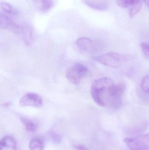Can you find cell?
Instances as JSON below:
<instances>
[{"label": "cell", "instance_id": "6da1fadb", "mask_svg": "<svg viewBox=\"0 0 149 150\" xmlns=\"http://www.w3.org/2000/svg\"><path fill=\"white\" fill-rule=\"evenodd\" d=\"M114 83L112 79L108 78L99 79L93 82L91 94L94 100L99 105L107 107L110 88Z\"/></svg>", "mask_w": 149, "mask_h": 150}, {"label": "cell", "instance_id": "7a4b0ae2", "mask_svg": "<svg viewBox=\"0 0 149 150\" xmlns=\"http://www.w3.org/2000/svg\"><path fill=\"white\" fill-rule=\"evenodd\" d=\"M94 60L100 64L113 68H118L130 59L126 54L115 52H109L94 58Z\"/></svg>", "mask_w": 149, "mask_h": 150}, {"label": "cell", "instance_id": "3957f363", "mask_svg": "<svg viewBox=\"0 0 149 150\" xmlns=\"http://www.w3.org/2000/svg\"><path fill=\"white\" fill-rule=\"evenodd\" d=\"M126 90L124 84H114L110 89L109 100L108 107L113 109H118L121 106L122 97Z\"/></svg>", "mask_w": 149, "mask_h": 150}, {"label": "cell", "instance_id": "277c9868", "mask_svg": "<svg viewBox=\"0 0 149 150\" xmlns=\"http://www.w3.org/2000/svg\"><path fill=\"white\" fill-rule=\"evenodd\" d=\"M88 71L87 68L80 63L74 64L67 69L66 73V78L73 84L78 85Z\"/></svg>", "mask_w": 149, "mask_h": 150}, {"label": "cell", "instance_id": "5b68a950", "mask_svg": "<svg viewBox=\"0 0 149 150\" xmlns=\"http://www.w3.org/2000/svg\"><path fill=\"white\" fill-rule=\"evenodd\" d=\"M123 142L131 150H142L149 149V133L132 138H125Z\"/></svg>", "mask_w": 149, "mask_h": 150}, {"label": "cell", "instance_id": "8992f818", "mask_svg": "<svg viewBox=\"0 0 149 150\" xmlns=\"http://www.w3.org/2000/svg\"><path fill=\"white\" fill-rule=\"evenodd\" d=\"M0 27L13 33L22 34V26L17 24L8 16L1 12L0 14Z\"/></svg>", "mask_w": 149, "mask_h": 150}, {"label": "cell", "instance_id": "52a82bcc", "mask_svg": "<svg viewBox=\"0 0 149 150\" xmlns=\"http://www.w3.org/2000/svg\"><path fill=\"white\" fill-rule=\"evenodd\" d=\"M43 102V98L40 95L34 93L29 92L21 98L19 104L21 106L38 108L41 107Z\"/></svg>", "mask_w": 149, "mask_h": 150}, {"label": "cell", "instance_id": "ba28073f", "mask_svg": "<svg viewBox=\"0 0 149 150\" xmlns=\"http://www.w3.org/2000/svg\"><path fill=\"white\" fill-rule=\"evenodd\" d=\"M149 126V122L144 121L129 128L127 129V134L133 137L141 135L142 133L148 128Z\"/></svg>", "mask_w": 149, "mask_h": 150}, {"label": "cell", "instance_id": "9c48e42d", "mask_svg": "<svg viewBox=\"0 0 149 150\" xmlns=\"http://www.w3.org/2000/svg\"><path fill=\"white\" fill-rule=\"evenodd\" d=\"M0 150H17L15 139L9 136L3 137L0 142Z\"/></svg>", "mask_w": 149, "mask_h": 150}, {"label": "cell", "instance_id": "30bf717a", "mask_svg": "<svg viewBox=\"0 0 149 150\" xmlns=\"http://www.w3.org/2000/svg\"><path fill=\"white\" fill-rule=\"evenodd\" d=\"M22 34L23 40L27 45H31L33 39V30L29 25H23Z\"/></svg>", "mask_w": 149, "mask_h": 150}, {"label": "cell", "instance_id": "8fae6325", "mask_svg": "<svg viewBox=\"0 0 149 150\" xmlns=\"http://www.w3.org/2000/svg\"><path fill=\"white\" fill-rule=\"evenodd\" d=\"M33 1L38 9L44 13L49 11L53 5L52 0H33Z\"/></svg>", "mask_w": 149, "mask_h": 150}, {"label": "cell", "instance_id": "7c38bea8", "mask_svg": "<svg viewBox=\"0 0 149 150\" xmlns=\"http://www.w3.org/2000/svg\"><path fill=\"white\" fill-rule=\"evenodd\" d=\"M85 3L87 6L98 11H106L108 8L107 4L103 2L96 1L92 0H85Z\"/></svg>", "mask_w": 149, "mask_h": 150}, {"label": "cell", "instance_id": "4fadbf2b", "mask_svg": "<svg viewBox=\"0 0 149 150\" xmlns=\"http://www.w3.org/2000/svg\"><path fill=\"white\" fill-rule=\"evenodd\" d=\"M76 44L78 47L82 50H86L89 49L93 45V42L89 38L83 37L77 40Z\"/></svg>", "mask_w": 149, "mask_h": 150}, {"label": "cell", "instance_id": "5bb4252c", "mask_svg": "<svg viewBox=\"0 0 149 150\" xmlns=\"http://www.w3.org/2000/svg\"><path fill=\"white\" fill-rule=\"evenodd\" d=\"M1 9L3 11V13H4L8 16H16L18 14V11L14 7H12L9 4L7 3L1 2Z\"/></svg>", "mask_w": 149, "mask_h": 150}, {"label": "cell", "instance_id": "9a60e30c", "mask_svg": "<svg viewBox=\"0 0 149 150\" xmlns=\"http://www.w3.org/2000/svg\"><path fill=\"white\" fill-rule=\"evenodd\" d=\"M20 120L27 131L32 133L36 130V125L31 120L25 117H21Z\"/></svg>", "mask_w": 149, "mask_h": 150}, {"label": "cell", "instance_id": "2e32d148", "mask_svg": "<svg viewBox=\"0 0 149 150\" xmlns=\"http://www.w3.org/2000/svg\"><path fill=\"white\" fill-rule=\"evenodd\" d=\"M30 150H43L44 144L41 139L35 138L31 140L29 144Z\"/></svg>", "mask_w": 149, "mask_h": 150}, {"label": "cell", "instance_id": "e0dca14e", "mask_svg": "<svg viewBox=\"0 0 149 150\" xmlns=\"http://www.w3.org/2000/svg\"><path fill=\"white\" fill-rule=\"evenodd\" d=\"M140 2V0H116V4L119 7L126 8Z\"/></svg>", "mask_w": 149, "mask_h": 150}, {"label": "cell", "instance_id": "ac0fdd59", "mask_svg": "<svg viewBox=\"0 0 149 150\" xmlns=\"http://www.w3.org/2000/svg\"><path fill=\"white\" fill-rule=\"evenodd\" d=\"M142 8V3L141 2H139L136 4L132 5L129 7V14L130 18H133L141 10Z\"/></svg>", "mask_w": 149, "mask_h": 150}, {"label": "cell", "instance_id": "d6986e66", "mask_svg": "<svg viewBox=\"0 0 149 150\" xmlns=\"http://www.w3.org/2000/svg\"><path fill=\"white\" fill-rule=\"evenodd\" d=\"M141 87L144 92L149 93V74L144 76L142 80Z\"/></svg>", "mask_w": 149, "mask_h": 150}, {"label": "cell", "instance_id": "ffe728a7", "mask_svg": "<svg viewBox=\"0 0 149 150\" xmlns=\"http://www.w3.org/2000/svg\"><path fill=\"white\" fill-rule=\"evenodd\" d=\"M49 136L51 140L56 144H59L61 142V137L60 135L58 134L53 131H51L49 132Z\"/></svg>", "mask_w": 149, "mask_h": 150}, {"label": "cell", "instance_id": "44dd1931", "mask_svg": "<svg viewBox=\"0 0 149 150\" xmlns=\"http://www.w3.org/2000/svg\"><path fill=\"white\" fill-rule=\"evenodd\" d=\"M141 47L144 55L149 58V44L143 42L141 44Z\"/></svg>", "mask_w": 149, "mask_h": 150}, {"label": "cell", "instance_id": "7402d4cb", "mask_svg": "<svg viewBox=\"0 0 149 150\" xmlns=\"http://www.w3.org/2000/svg\"><path fill=\"white\" fill-rule=\"evenodd\" d=\"M76 150H90L87 147L83 144H78L75 146Z\"/></svg>", "mask_w": 149, "mask_h": 150}, {"label": "cell", "instance_id": "603a6c76", "mask_svg": "<svg viewBox=\"0 0 149 150\" xmlns=\"http://www.w3.org/2000/svg\"><path fill=\"white\" fill-rule=\"evenodd\" d=\"M144 3L149 8V0H143Z\"/></svg>", "mask_w": 149, "mask_h": 150}, {"label": "cell", "instance_id": "cb8c5ba5", "mask_svg": "<svg viewBox=\"0 0 149 150\" xmlns=\"http://www.w3.org/2000/svg\"><path fill=\"white\" fill-rule=\"evenodd\" d=\"M10 103H5V104H4V105H3L7 107V106H9L10 105Z\"/></svg>", "mask_w": 149, "mask_h": 150}, {"label": "cell", "instance_id": "d4e9b609", "mask_svg": "<svg viewBox=\"0 0 149 150\" xmlns=\"http://www.w3.org/2000/svg\"><path fill=\"white\" fill-rule=\"evenodd\" d=\"M149 150V149H144V150Z\"/></svg>", "mask_w": 149, "mask_h": 150}]
</instances>
